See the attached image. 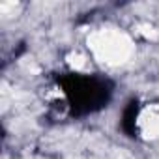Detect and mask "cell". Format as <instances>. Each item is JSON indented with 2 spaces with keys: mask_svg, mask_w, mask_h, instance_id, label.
Here are the masks:
<instances>
[{
  "mask_svg": "<svg viewBox=\"0 0 159 159\" xmlns=\"http://www.w3.org/2000/svg\"><path fill=\"white\" fill-rule=\"evenodd\" d=\"M139 127L144 139H159V105H150L139 116Z\"/></svg>",
  "mask_w": 159,
  "mask_h": 159,
  "instance_id": "cell-2",
  "label": "cell"
},
{
  "mask_svg": "<svg viewBox=\"0 0 159 159\" xmlns=\"http://www.w3.org/2000/svg\"><path fill=\"white\" fill-rule=\"evenodd\" d=\"M67 64H69L75 71H83V69L86 67L88 60H86V56L81 54V52H71V54H67Z\"/></svg>",
  "mask_w": 159,
  "mask_h": 159,
  "instance_id": "cell-3",
  "label": "cell"
},
{
  "mask_svg": "<svg viewBox=\"0 0 159 159\" xmlns=\"http://www.w3.org/2000/svg\"><path fill=\"white\" fill-rule=\"evenodd\" d=\"M137 30H139V34H142L146 39H152V41L159 39V30H157L155 26L148 25V23H142V25H139V26H137Z\"/></svg>",
  "mask_w": 159,
  "mask_h": 159,
  "instance_id": "cell-4",
  "label": "cell"
},
{
  "mask_svg": "<svg viewBox=\"0 0 159 159\" xmlns=\"http://www.w3.org/2000/svg\"><path fill=\"white\" fill-rule=\"evenodd\" d=\"M88 47L105 66H120L133 54L131 38L118 28H101L90 34Z\"/></svg>",
  "mask_w": 159,
  "mask_h": 159,
  "instance_id": "cell-1",
  "label": "cell"
}]
</instances>
